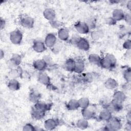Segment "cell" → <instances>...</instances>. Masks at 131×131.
<instances>
[{
    "instance_id": "484cf974",
    "label": "cell",
    "mask_w": 131,
    "mask_h": 131,
    "mask_svg": "<svg viewBox=\"0 0 131 131\" xmlns=\"http://www.w3.org/2000/svg\"><path fill=\"white\" fill-rule=\"evenodd\" d=\"M34 107L39 110L46 112L49 109V104L47 103L45 101L39 100L38 101L35 103Z\"/></svg>"
},
{
    "instance_id": "4dcf8cb0",
    "label": "cell",
    "mask_w": 131,
    "mask_h": 131,
    "mask_svg": "<svg viewBox=\"0 0 131 131\" xmlns=\"http://www.w3.org/2000/svg\"><path fill=\"white\" fill-rule=\"evenodd\" d=\"M40 97V94L35 91L32 92L30 95H29V99L33 103H35L37 101H38L39 100V98Z\"/></svg>"
},
{
    "instance_id": "9c48e42d",
    "label": "cell",
    "mask_w": 131,
    "mask_h": 131,
    "mask_svg": "<svg viewBox=\"0 0 131 131\" xmlns=\"http://www.w3.org/2000/svg\"><path fill=\"white\" fill-rule=\"evenodd\" d=\"M21 62V56L18 54H14L9 60V66L11 69L18 67Z\"/></svg>"
},
{
    "instance_id": "ab89813d",
    "label": "cell",
    "mask_w": 131,
    "mask_h": 131,
    "mask_svg": "<svg viewBox=\"0 0 131 131\" xmlns=\"http://www.w3.org/2000/svg\"><path fill=\"white\" fill-rule=\"evenodd\" d=\"M116 21L112 17H109L106 19V23L108 25H113L116 23Z\"/></svg>"
},
{
    "instance_id": "44dd1931",
    "label": "cell",
    "mask_w": 131,
    "mask_h": 131,
    "mask_svg": "<svg viewBox=\"0 0 131 131\" xmlns=\"http://www.w3.org/2000/svg\"><path fill=\"white\" fill-rule=\"evenodd\" d=\"M46 112L39 110L35 107H33L31 110V115L32 117L36 120H39L44 117Z\"/></svg>"
},
{
    "instance_id": "9a60e30c",
    "label": "cell",
    "mask_w": 131,
    "mask_h": 131,
    "mask_svg": "<svg viewBox=\"0 0 131 131\" xmlns=\"http://www.w3.org/2000/svg\"><path fill=\"white\" fill-rule=\"evenodd\" d=\"M112 117V113L107 108H104L102 110L98 116L99 119L101 121H108Z\"/></svg>"
},
{
    "instance_id": "d6986e66",
    "label": "cell",
    "mask_w": 131,
    "mask_h": 131,
    "mask_svg": "<svg viewBox=\"0 0 131 131\" xmlns=\"http://www.w3.org/2000/svg\"><path fill=\"white\" fill-rule=\"evenodd\" d=\"M113 99L120 102H123L126 99V95L123 91H116L114 93Z\"/></svg>"
},
{
    "instance_id": "ac0fdd59",
    "label": "cell",
    "mask_w": 131,
    "mask_h": 131,
    "mask_svg": "<svg viewBox=\"0 0 131 131\" xmlns=\"http://www.w3.org/2000/svg\"><path fill=\"white\" fill-rule=\"evenodd\" d=\"M105 87L108 90H115L118 86L117 81L114 78H108L105 81L104 83Z\"/></svg>"
},
{
    "instance_id": "e0dca14e",
    "label": "cell",
    "mask_w": 131,
    "mask_h": 131,
    "mask_svg": "<svg viewBox=\"0 0 131 131\" xmlns=\"http://www.w3.org/2000/svg\"><path fill=\"white\" fill-rule=\"evenodd\" d=\"M125 14L124 11L120 9H115L112 12V18L116 21H120L124 19Z\"/></svg>"
},
{
    "instance_id": "52a82bcc",
    "label": "cell",
    "mask_w": 131,
    "mask_h": 131,
    "mask_svg": "<svg viewBox=\"0 0 131 131\" xmlns=\"http://www.w3.org/2000/svg\"><path fill=\"white\" fill-rule=\"evenodd\" d=\"M123 108V103L117 101L113 99L108 105L106 107L109 111H110L112 113L118 112L120 111Z\"/></svg>"
},
{
    "instance_id": "e575fe53",
    "label": "cell",
    "mask_w": 131,
    "mask_h": 131,
    "mask_svg": "<svg viewBox=\"0 0 131 131\" xmlns=\"http://www.w3.org/2000/svg\"><path fill=\"white\" fill-rule=\"evenodd\" d=\"M23 130L24 131H29V130H35V127L31 123L26 124L23 127Z\"/></svg>"
},
{
    "instance_id": "4316f807",
    "label": "cell",
    "mask_w": 131,
    "mask_h": 131,
    "mask_svg": "<svg viewBox=\"0 0 131 131\" xmlns=\"http://www.w3.org/2000/svg\"><path fill=\"white\" fill-rule=\"evenodd\" d=\"M67 107L70 111H75L79 108L78 100L71 99L67 104Z\"/></svg>"
},
{
    "instance_id": "f1b7e54d",
    "label": "cell",
    "mask_w": 131,
    "mask_h": 131,
    "mask_svg": "<svg viewBox=\"0 0 131 131\" xmlns=\"http://www.w3.org/2000/svg\"><path fill=\"white\" fill-rule=\"evenodd\" d=\"M79 107L84 109L87 108L90 105V100L87 97H82L78 100Z\"/></svg>"
},
{
    "instance_id": "1f68e13d",
    "label": "cell",
    "mask_w": 131,
    "mask_h": 131,
    "mask_svg": "<svg viewBox=\"0 0 131 131\" xmlns=\"http://www.w3.org/2000/svg\"><path fill=\"white\" fill-rule=\"evenodd\" d=\"M21 72L19 69L18 67L13 68L11 69V71L10 72V76L11 77V79L15 78L16 79L17 78L20 76Z\"/></svg>"
},
{
    "instance_id": "f35d334b",
    "label": "cell",
    "mask_w": 131,
    "mask_h": 131,
    "mask_svg": "<svg viewBox=\"0 0 131 131\" xmlns=\"http://www.w3.org/2000/svg\"><path fill=\"white\" fill-rule=\"evenodd\" d=\"M124 19L125 20V21L126 22V23L127 24H128L129 25H130V23H131V17H130V14L129 13L128 14H125V16H124Z\"/></svg>"
},
{
    "instance_id": "cb8c5ba5",
    "label": "cell",
    "mask_w": 131,
    "mask_h": 131,
    "mask_svg": "<svg viewBox=\"0 0 131 131\" xmlns=\"http://www.w3.org/2000/svg\"><path fill=\"white\" fill-rule=\"evenodd\" d=\"M85 69L84 62L82 60H77L75 61V66L74 71L77 74L82 73Z\"/></svg>"
},
{
    "instance_id": "5b68a950",
    "label": "cell",
    "mask_w": 131,
    "mask_h": 131,
    "mask_svg": "<svg viewBox=\"0 0 131 131\" xmlns=\"http://www.w3.org/2000/svg\"><path fill=\"white\" fill-rule=\"evenodd\" d=\"M81 114L83 118L89 120L95 118L96 116V110L89 105L87 108L82 109Z\"/></svg>"
},
{
    "instance_id": "83f0119b",
    "label": "cell",
    "mask_w": 131,
    "mask_h": 131,
    "mask_svg": "<svg viewBox=\"0 0 131 131\" xmlns=\"http://www.w3.org/2000/svg\"><path fill=\"white\" fill-rule=\"evenodd\" d=\"M76 125L78 128L80 129H85L89 126V122L88 120L83 118L79 119L77 121Z\"/></svg>"
},
{
    "instance_id": "60d3db41",
    "label": "cell",
    "mask_w": 131,
    "mask_h": 131,
    "mask_svg": "<svg viewBox=\"0 0 131 131\" xmlns=\"http://www.w3.org/2000/svg\"><path fill=\"white\" fill-rule=\"evenodd\" d=\"M50 23L51 24V25L53 27H54V28H58L60 26L59 23L58 21H57V20H56L55 19L53 20V21H50Z\"/></svg>"
},
{
    "instance_id": "74e56055",
    "label": "cell",
    "mask_w": 131,
    "mask_h": 131,
    "mask_svg": "<svg viewBox=\"0 0 131 131\" xmlns=\"http://www.w3.org/2000/svg\"><path fill=\"white\" fill-rule=\"evenodd\" d=\"M80 36H79L77 34H74V35H73V36L71 38V41L76 45V43H77V42L78 41V40L80 38Z\"/></svg>"
},
{
    "instance_id": "7bdbcfd3",
    "label": "cell",
    "mask_w": 131,
    "mask_h": 131,
    "mask_svg": "<svg viewBox=\"0 0 131 131\" xmlns=\"http://www.w3.org/2000/svg\"><path fill=\"white\" fill-rule=\"evenodd\" d=\"M5 24H6L5 20L4 19H3L2 18H1V21H0V25H1V30H2V29L4 28V27H5Z\"/></svg>"
},
{
    "instance_id": "5bb4252c",
    "label": "cell",
    "mask_w": 131,
    "mask_h": 131,
    "mask_svg": "<svg viewBox=\"0 0 131 131\" xmlns=\"http://www.w3.org/2000/svg\"><path fill=\"white\" fill-rule=\"evenodd\" d=\"M44 17L48 20L51 21L55 20L56 18L55 11L52 8H46L43 11Z\"/></svg>"
},
{
    "instance_id": "6da1fadb",
    "label": "cell",
    "mask_w": 131,
    "mask_h": 131,
    "mask_svg": "<svg viewBox=\"0 0 131 131\" xmlns=\"http://www.w3.org/2000/svg\"><path fill=\"white\" fill-rule=\"evenodd\" d=\"M117 63L115 56L110 53H107L105 56L101 58L100 66L102 68L110 70L114 68Z\"/></svg>"
},
{
    "instance_id": "ee69618b",
    "label": "cell",
    "mask_w": 131,
    "mask_h": 131,
    "mask_svg": "<svg viewBox=\"0 0 131 131\" xmlns=\"http://www.w3.org/2000/svg\"><path fill=\"white\" fill-rule=\"evenodd\" d=\"M5 56V53L4 51L1 49V52H0V57H1V59H2L3 58H4Z\"/></svg>"
},
{
    "instance_id": "d6a6232c",
    "label": "cell",
    "mask_w": 131,
    "mask_h": 131,
    "mask_svg": "<svg viewBox=\"0 0 131 131\" xmlns=\"http://www.w3.org/2000/svg\"><path fill=\"white\" fill-rule=\"evenodd\" d=\"M123 78L127 83H129L131 81V70L130 68H127L123 72Z\"/></svg>"
},
{
    "instance_id": "ffe728a7",
    "label": "cell",
    "mask_w": 131,
    "mask_h": 131,
    "mask_svg": "<svg viewBox=\"0 0 131 131\" xmlns=\"http://www.w3.org/2000/svg\"><path fill=\"white\" fill-rule=\"evenodd\" d=\"M8 88L12 91H18L20 88V84L19 81L15 78L11 79L8 83Z\"/></svg>"
},
{
    "instance_id": "4fadbf2b",
    "label": "cell",
    "mask_w": 131,
    "mask_h": 131,
    "mask_svg": "<svg viewBox=\"0 0 131 131\" xmlns=\"http://www.w3.org/2000/svg\"><path fill=\"white\" fill-rule=\"evenodd\" d=\"M58 125L57 121L53 118H49L44 122V127L47 130H53L55 129Z\"/></svg>"
},
{
    "instance_id": "d4e9b609",
    "label": "cell",
    "mask_w": 131,
    "mask_h": 131,
    "mask_svg": "<svg viewBox=\"0 0 131 131\" xmlns=\"http://www.w3.org/2000/svg\"><path fill=\"white\" fill-rule=\"evenodd\" d=\"M75 66V60L72 58L68 59L64 63L65 69L69 72H74Z\"/></svg>"
},
{
    "instance_id": "603a6c76",
    "label": "cell",
    "mask_w": 131,
    "mask_h": 131,
    "mask_svg": "<svg viewBox=\"0 0 131 131\" xmlns=\"http://www.w3.org/2000/svg\"><path fill=\"white\" fill-rule=\"evenodd\" d=\"M101 59V57L98 54L95 53L91 54L88 56V60L91 63L99 66H100Z\"/></svg>"
},
{
    "instance_id": "b9f144b4",
    "label": "cell",
    "mask_w": 131,
    "mask_h": 131,
    "mask_svg": "<svg viewBox=\"0 0 131 131\" xmlns=\"http://www.w3.org/2000/svg\"><path fill=\"white\" fill-rule=\"evenodd\" d=\"M44 57L45 58H43V59L45 60V61L47 62V63L48 64L49 63H51L52 62V60H51V58H50V56H45Z\"/></svg>"
},
{
    "instance_id": "3957f363",
    "label": "cell",
    "mask_w": 131,
    "mask_h": 131,
    "mask_svg": "<svg viewBox=\"0 0 131 131\" xmlns=\"http://www.w3.org/2000/svg\"><path fill=\"white\" fill-rule=\"evenodd\" d=\"M23 35L21 32L18 30L16 29L12 31L9 35V38L11 42L15 45H19L23 40Z\"/></svg>"
},
{
    "instance_id": "ba28073f",
    "label": "cell",
    "mask_w": 131,
    "mask_h": 131,
    "mask_svg": "<svg viewBox=\"0 0 131 131\" xmlns=\"http://www.w3.org/2000/svg\"><path fill=\"white\" fill-rule=\"evenodd\" d=\"M57 42L56 35L52 33H48L45 39L44 42L47 48H52Z\"/></svg>"
},
{
    "instance_id": "8fae6325",
    "label": "cell",
    "mask_w": 131,
    "mask_h": 131,
    "mask_svg": "<svg viewBox=\"0 0 131 131\" xmlns=\"http://www.w3.org/2000/svg\"><path fill=\"white\" fill-rule=\"evenodd\" d=\"M76 45L79 49L84 51H88L90 48L89 41L86 39L82 37H80L76 43Z\"/></svg>"
},
{
    "instance_id": "836d02e7",
    "label": "cell",
    "mask_w": 131,
    "mask_h": 131,
    "mask_svg": "<svg viewBox=\"0 0 131 131\" xmlns=\"http://www.w3.org/2000/svg\"><path fill=\"white\" fill-rule=\"evenodd\" d=\"M62 44L60 42H57L56 44L52 48V51L54 53H58L62 48Z\"/></svg>"
},
{
    "instance_id": "7a4b0ae2",
    "label": "cell",
    "mask_w": 131,
    "mask_h": 131,
    "mask_svg": "<svg viewBox=\"0 0 131 131\" xmlns=\"http://www.w3.org/2000/svg\"><path fill=\"white\" fill-rule=\"evenodd\" d=\"M107 123L104 127V130H119L122 127V123L119 119L118 118L113 117L112 118L107 121Z\"/></svg>"
},
{
    "instance_id": "7c38bea8",
    "label": "cell",
    "mask_w": 131,
    "mask_h": 131,
    "mask_svg": "<svg viewBox=\"0 0 131 131\" xmlns=\"http://www.w3.org/2000/svg\"><path fill=\"white\" fill-rule=\"evenodd\" d=\"M33 49L37 53L43 52L47 49V47L45 45L44 42L41 40H35L33 43Z\"/></svg>"
},
{
    "instance_id": "277c9868",
    "label": "cell",
    "mask_w": 131,
    "mask_h": 131,
    "mask_svg": "<svg viewBox=\"0 0 131 131\" xmlns=\"http://www.w3.org/2000/svg\"><path fill=\"white\" fill-rule=\"evenodd\" d=\"M19 23L20 25L23 27L27 29H31L33 27L34 20L32 17L25 15L20 17Z\"/></svg>"
},
{
    "instance_id": "f546056e",
    "label": "cell",
    "mask_w": 131,
    "mask_h": 131,
    "mask_svg": "<svg viewBox=\"0 0 131 131\" xmlns=\"http://www.w3.org/2000/svg\"><path fill=\"white\" fill-rule=\"evenodd\" d=\"M104 36V32L101 30H96L93 31L91 33V37L93 40H97L102 38Z\"/></svg>"
},
{
    "instance_id": "f6af8a7d",
    "label": "cell",
    "mask_w": 131,
    "mask_h": 131,
    "mask_svg": "<svg viewBox=\"0 0 131 131\" xmlns=\"http://www.w3.org/2000/svg\"><path fill=\"white\" fill-rule=\"evenodd\" d=\"M126 7L127 8V9L130 10V9H131V1H129L127 2V4H126Z\"/></svg>"
},
{
    "instance_id": "8d00e7d4",
    "label": "cell",
    "mask_w": 131,
    "mask_h": 131,
    "mask_svg": "<svg viewBox=\"0 0 131 131\" xmlns=\"http://www.w3.org/2000/svg\"><path fill=\"white\" fill-rule=\"evenodd\" d=\"M90 29H93L95 27V21L94 19H90L88 21L85 22Z\"/></svg>"
},
{
    "instance_id": "8992f818",
    "label": "cell",
    "mask_w": 131,
    "mask_h": 131,
    "mask_svg": "<svg viewBox=\"0 0 131 131\" xmlns=\"http://www.w3.org/2000/svg\"><path fill=\"white\" fill-rule=\"evenodd\" d=\"M76 31L81 34H88L90 31V28L85 22L78 21L74 25Z\"/></svg>"
},
{
    "instance_id": "30bf717a",
    "label": "cell",
    "mask_w": 131,
    "mask_h": 131,
    "mask_svg": "<svg viewBox=\"0 0 131 131\" xmlns=\"http://www.w3.org/2000/svg\"><path fill=\"white\" fill-rule=\"evenodd\" d=\"M33 66L37 71L42 72L47 68L48 64L43 59H38L33 62Z\"/></svg>"
},
{
    "instance_id": "d590c367",
    "label": "cell",
    "mask_w": 131,
    "mask_h": 131,
    "mask_svg": "<svg viewBox=\"0 0 131 131\" xmlns=\"http://www.w3.org/2000/svg\"><path fill=\"white\" fill-rule=\"evenodd\" d=\"M123 48L127 51L130 50L131 49V41L129 39H126L123 43Z\"/></svg>"
},
{
    "instance_id": "2e32d148",
    "label": "cell",
    "mask_w": 131,
    "mask_h": 131,
    "mask_svg": "<svg viewBox=\"0 0 131 131\" xmlns=\"http://www.w3.org/2000/svg\"><path fill=\"white\" fill-rule=\"evenodd\" d=\"M57 36L58 38L61 41H67L70 37L69 30L65 28H60L59 29Z\"/></svg>"
},
{
    "instance_id": "7402d4cb",
    "label": "cell",
    "mask_w": 131,
    "mask_h": 131,
    "mask_svg": "<svg viewBox=\"0 0 131 131\" xmlns=\"http://www.w3.org/2000/svg\"><path fill=\"white\" fill-rule=\"evenodd\" d=\"M38 80L40 83L45 85H49L51 81L50 77L46 73L41 72L38 75Z\"/></svg>"
}]
</instances>
